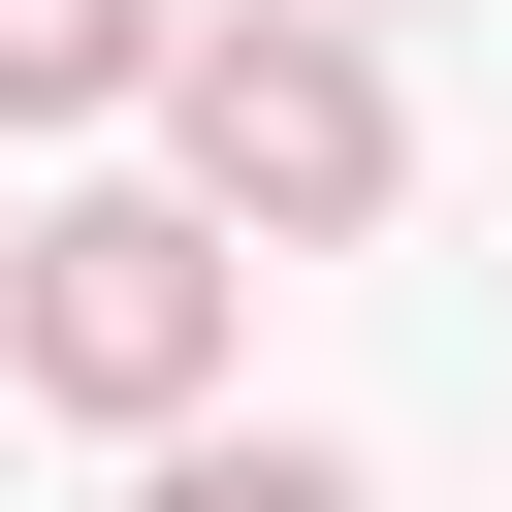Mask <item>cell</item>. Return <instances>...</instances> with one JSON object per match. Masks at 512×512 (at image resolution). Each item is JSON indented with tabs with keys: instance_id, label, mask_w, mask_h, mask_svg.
<instances>
[{
	"instance_id": "cell-5",
	"label": "cell",
	"mask_w": 512,
	"mask_h": 512,
	"mask_svg": "<svg viewBox=\"0 0 512 512\" xmlns=\"http://www.w3.org/2000/svg\"><path fill=\"white\" fill-rule=\"evenodd\" d=\"M352 32H384V0H352Z\"/></svg>"
},
{
	"instance_id": "cell-4",
	"label": "cell",
	"mask_w": 512,
	"mask_h": 512,
	"mask_svg": "<svg viewBox=\"0 0 512 512\" xmlns=\"http://www.w3.org/2000/svg\"><path fill=\"white\" fill-rule=\"evenodd\" d=\"M128 448H160V480H128V512H384V480H352V448H192V416H128Z\"/></svg>"
},
{
	"instance_id": "cell-3",
	"label": "cell",
	"mask_w": 512,
	"mask_h": 512,
	"mask_svg": "<svg viewBox=\"0 0 512 512\" xmlns=\"http://www.w3.org/2000/svg\"><path fill=\"white\" fill-rule=\"evenodd\" d=\"M128 64H160V0H0V128H128Z\"/></svg>"
},
{
	"instance_id": "cell-1",
	"label": "cell",
	"mask_w": 512,
	"mask_h": 512,
	"mask_svg": "<svg viewBox=\"0 0 512 512\" xmlns=\"http://www.w3.org/2000/svg\"><path fill=\"white\" fill-rule=\"evenodd\" d=\"M128 96H160V192H192L224 256H352V224L416 192V128H384V32H352V0H224V32H160Z\"/></svg>"
},
{
	"instance_id": "cell-2",
	"label": "cell",
	"mask_w": 512,
	"mask_h": 512,
	"mask_svg": "<svg viewBox=\"0 0 512 512\" xmlns=\"http://www.w3.org/2000/svg\"><path fill=\"white\" fill-rule=\"evenodd\" d=\"M224 288H256V256H224L192 192H32V224H0V384L192 416V384H224Z\"/></svg>"
}]
</instances>
